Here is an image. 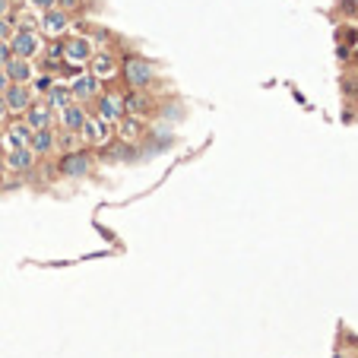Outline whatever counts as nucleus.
<instances>
[{
	"label": "nucleus",
	"mask_w": 358,
	"mask_h": 358,
	"mask_svg": "<svg viewBox=\"0 0 358 358\" xmlns=\"http://www.w3.org/2000/svg\"><path fill=\"white\" fill-rule=\"evenodd\" d=\"M0 171H4V159H0Z\"/></svg>",
	"instance_id": "nucleus-28"
},
{
	"label": "nucleus",
	"mask_w": 358,
	"mask_h": 358,
	"mask_svg": "<svg viewBox=\"0 0 358 358\" xmlns=\"http://www.w3.org/2000/svg\"><path fill=\"white\" fill-rule=\"evenodd\" d=\"M7 140L13 143V146H29L32 127H29V124H13V127H10V133H7Z\"/></svg>",
	"instance_id": "nucleus-9"
},
{
	"label": "nucleus",
	"mask_w": 358,
	"mask_h": 358,
	"mask_svg": "<svg viewBox=\"0 0 358 358\" xmlns=\"http://www.w3.org/2000/svg\"><path fill=\"white\" fill-rule=\"evenodd\" d=\"M32 130H44L48 124H51V114H48V108H29V121H26Z\"/></svg>",
	"instance_id": "nucleus-13"
},
{
	"label": "nucleus",
	"mask_w": 358,
	"mask_h": 358,
	"mask_svg": "<svg viewBox=\"0 0 358 358\" xmlns=\"http://www.w3.org/2000/svg\"><path fill=\"white\" fill-rule=\"evenodd\" d=\"M7 7H10V4H7V0H0V16H4V13H7Z\"/></svg>",
	"instance_id": "nucleus-26"
},
{
	"label": "nucleus",
	"mask_w": 358,
	"mask_h": 358,
	"mask_svg": "<svg viewBox=\"0 0 358 358\" xmlns=\"http://www.w3.org/2000/svg\"><path fill=\"white\" fill-rule=\"evenodd\" d=\"M73 95H79V99H86V95H92L95 92V79L92 76H82V79H76L73 82V89H70Z\"/></svg>",
	"instance_id": "nucleus-15"
},
{
	"label": "nucleus",
	"mask_w": 358,
	"mask_h": 358,
	"mask_svg": "<svg viewBox=\"0 0 358 358\" xmlns=\"http://www.w3.org/2000/svg\"><path fill=\"white\" fill-rule=\"evenodd\" d=\"M82 124H86V114H82L76 105H67L64 108V127L67 130H82Z\"/></svg>",
	"instance_id": "nucleus-10"
},
{
	"label": "nucleus",
	"mask_w": 358,
	"mask_h": 358,
	"mask_svg": "<svg viewBox=\"0 0 358 358\" xmlns=\"http://www.w3.org/2000/svg\"><path fill=\"white\" fill-rule=\"evenodd\" d=\"M70 99H73V92L64 89V86H54L51 92H48V105H51V108H67Z\"/></svg>",
	"instance_id": "nucleus-11"
},
{
	"label": "nucleus",
	"mask_w": 358,
	"mask_h": 358,
	"mask_svg": "<svg viewBox=\"0 0 358 358\" xmlns=\"http://www.w3.org/2000/svg\"><path fill=\"white\" fill-rule=\"evenodd\" d=\"M99 111H102V117H105V121H117V117H121V102H117L114 95H108V99H102Z\"/></svg>",
	"instance_id": "nucleus-12"
},
{
	"label": "nucleus",
	"mask_w": 358,
	"mask_h": 358,
	"mask_svg": "<svg viewBox=\"0 0 358 358\" xmlns=\"http://www.w3.org/2000/svg\"><path fill=\"white\" fill-rule=\"evenodd\" d=\"M4 73L13 79V82H26L32 76V70H29V61L26 57H16V61H7L4 64Z\"/></svg>",
	"instance_id": "nucleus-5"
},
{
	"label": "nucleus",
	"mask_w": 358,
	"mask_h": 358,
	"mask_svg": "<svg viewBox=\"0 0 358 358\" xmlns=\"http://www.w3.org/2000/svg\"><path fill=\"white\" fill-rule=\"evenodd\" d=\"M7 35H10V22L0 16V38H7Z\"/></svg>",
	"instance_id": "nucleus-22"
},
{
	"label": "nucleus",
	"mask_w": 358,
	"mask_h": 358,
	"mask_svg": "<svg viewBox=\"0 0 358 358\" xmlns=\"http://www.w3.org/2000/svg\"><path fill=\"white\" fill-rule=\"evenodd\" d=\"M32 7H38V10H51L54 7V0H29Z\"/></svg>",
	"instance_id": "nucleus-20"
},
{
	"label": "nucleus",
	"mask_w": 358,
	"mask_h": 358,
	"mask_svg": "<svg viewBox=\"0 0 358 358\" xmlns=\"http://www.w3.org/2000/svg\"><path fill=\"white\" fill-rule=\"evenodd\" d=\"M64 54L70 57V61H89L92 44H89V38H73V41L64 48Z\"/></svg>",
	"instance_id": "nucleus-6"
},
{
	"label": "nucleus",
	"mask_w": 358,
	"mask_h": 358,
	"mask_svg": "<svg viewBox=\"0 0 358 358\" xmlns=\"http://www.w3.org/2000/svg\"><path fill=\"white\" fill-rule=\"evenodd\" d=\"M61 4H64V7H73V4H76V0H61Z\"/></svg>",
	"instance_id": "nucleus-27"
},
{
	"label": "nucleus",
	"mask_w": 358,
	"mask_h": 358,
	"mask_svg": "<svg viewBox=\"0 0 358 358\" xmlns=\"http://www.w3.org/2000/svg\"><path fill=\"white\" fill-rule=\"evenodd\" d=\"M127 108L130 111H143V108H146V102H143V99H127Z\"/></svg>",
	"instance_id": "nucleus-18"
},
{
	"label": "nucleus",
	"mask_w": 358,
	"mask_h": 358,
	"mask_svg": "<svg viewBox=\"0 0 358 358\" xmlns=\"http://www.w3.org/2000/svg\"><path fill=\"white\" fill-rule=\"evenodd\" d=\"M29 143H32V149H35V152H48V149L54 146V137L48 133V127H44V130H38V133H35Z\"/></svg>",
	"instance_id": "nucleus-14"
},
{
	"label": "nucleus",
	"mask_w": 358,
	"mask_h": 358,
	"mask_svg": "<svg viewBox=\"0 0 358 358\" xmlns=\"http://www.w3.org/2000/svg\"><path fill=\"white\" fill-rule=\"evenodd\" d=\"M137 130H140V124H137V121H127V124H124V137H133Z\"/></svg>",
	"instance_id": "nucleus-19"
},
{
	"label": "nucleus",
	"mask_w": 358,
	"mask_h": 358,
	"mask_svg": "<svg viewBox=\"0 0 358 358\" xmlns=\"http://www.w3.org/2000/svg\"><path fill=\"white\" fill-rule=\"evenodd\" d=\"M4 89H7V73L0 70V92H4Z\"/></svg>",
	"instance_id": "nucleus-24"
},
{
	"label": "nucleus",
	"mask_w": 358,
	"mask_h": 358,
	"mask_svg": "<svg viewBox=\"0 0 358 358\" xmlns=\"http://www.w3.org/2000/svg\"><path fill=\"white\" fill-rule=\"evenodd\" d=\"M111 67H114V61H111V57L108 54H102V57H95V73H111Z\"/></svg>",
	"instance_id": "nucleus-17"
},
{
	"label": "nucleus",
	"mask_w": 358,
	"mask_h": 358,
	"mask_svg": "<svg viewBox=\"0 0 358 358\" xmlns=\"http://www.w3.org/2000/svg\"><path fill=\"white\" fill-rule=\"evenodd\" d=\"M4 111H7V102H4V95H0V117H4Z\"/></svg>",
	"instance_id": "nucleus-25"
},
{
	"label": "nucleus",
	"mask_w": 358,
	"mask_h": 358,
	"mask_svg": "<svg viewBox=\"0 0 358 358\" xmlns=\"http://www.w3.org/2000/svg\"><path fill=\"white\" fill-rule=\"evenodd\" d=\"M7 61H10V48H7V44H0V67H4Z\"/></svg>",
	"instance_id": "nucleus-21"
},
{
	"label": "nucleus",
	"mask_w": 358,
	"mask_h": 358,
	"mask_svg": "<svg viewBox=\"0 0 358 358\" xmlns=\"http://www.w3.org/2000/svg\"><path fill=\"white\" fill-rule=\"evenodd\" d=\"M82 133H86L89 140H102L105 137V124L102 121H86L82 124Z\"/></svg>",
	"instance_id": "nucleus-16"
},
{
	"label": "nucleus",
	"mask_w": 358,
	"mask_h": 358,
	"mask_svg": "<svg viewBox=\"0 0 358 358\" xmlns=\"http://www.w3.org/2000/svg\"><path fill=\"white\" fill-rule=\"evenodd\" d=\"M35 86H38V89H51V79H48V76H41L38 82H35Z\"/></svg>",
	"instance_id": "nucleus-23"
},
{
	"label": "nucleus",
	"mask_w": 358,
	"mask_h": 358,
	"mask_svg": "<svg viewBox=\"0 0 358 358\" xmlns=\"http://www.w3.org/2000/svg\"><path fill=\"white\" fill-rule=\"evenodd\" d=\"M124 73H127L130 86H149L152 76H156V70H152L149 61H143V57H130L127 67H124Z\"/></svg>",
	"instance_id": "nucleus-1"
},
{
	"label": "nucleus",
	"mask_w": 358,
	"mask_h": 358,
	"mask_svg": "<svg viewBox=\"0 0 358 358\" xmlns=\"http://www.w3.org/2000/svg\"><path fill=\"white\" fill-rule=\"evenodd\" d=\"M7 108H13V111H22V108H29V89L22 86V82H16V86H10L7 89Z\"/></svg>",
	"instance_id": "nucleus-4"
},
{
	"label": "nucleus",
	"mask_w": 358,
	"mask_h": 358,
	"mask_svg": "<svg viewBox=\"0 0 358 358\" xmlns=\"http://www.w3.org/2000/svg\"><path fill=\"white\" fill-rule=\"evenodd\" d=\"M44 29L51 35L64 32L67 29V13H64V10H48V13H44Z\"/></svg>",
	"instance_id": "nucleus-8"
},
{
	"label": "nucleus",
	"mask_w": 358,
	"mask_h": 358,
	"mask_svg": "<svg viewBox=\"0 0 358 358\" xmlns=\"http://www.w3.org/2000/svg\"><path fill=\"white\" fill-rule=\"evenodd\" d=\"M13 51H16V57H32L35 51H38V38H35L29 29H22L13 38Z\"/></svg>",
	"instance_id": "nucleus-3"
},
{
	"label": "nucleus",
	"mask_w": 358,
	"mask_h": 358,
	"mask_svg": "<svg viewBox=\"0 0 358 358\" xmlns=\"http://www.w3.org/2000/svg\"><path fill=\"white\" fill-rule=\"evenodd\" d=\"M32 152H29V146H16L13 152H10V168H16V171H26V168H32Z\"/></svg>",
	"instance_id": "nucleus-7"
},
{
	"label": "nucleus",
	"mask_w": 358,
	"mask_h": 358,
	"mask_svg": "<svg viewBox=\"0 0 358 358\" xmlns=\"http://www.w3.org/2000/svg\"><path fill=\"white\" fill-rule=\"evenodd\" d=\"M61 171L67 177H82L89 171V156L86 152H67V156L61 159Z\"/></svg>",
	"instance_id": "nucleus-2"
}]
</instances>
